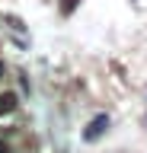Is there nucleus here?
I'll return each instance as SVG.
<instances>
[{
    "mask_svg": "<svg viewBox=\"0 0 147 153\" xmlns=\"http://www.w3.org/2000/svg\"><path fill=\"white\" fill-rule=\"evenodd\" d=\"M0 153H13V147H10L7 140H0Z\"/></svg>",
    "mask_w": 147,
    "mask_h": 153,
    "instance_id": "obj_5",
    "label": "nucleus"
},
{
    "mask_svg": "<svg viewBox=\"0 0 147 153\" xmlns=\"http://www.w3.org/2000/svg\"><path fill=\"white\" fill-rule=\"evenodd\" d=\"M16 108H19V96L13 93V89H3V93H0V118L13 115Z\"/></svg>",
    "mask_w": 147,
    "mask_h": 153,
    "instance_id": "obj_1",
    "label": "nucleus"
},
{
    "mask_svg": "<svg viewBox=\"0 0 147 153\" xmlns=\"http://www.w3.org/2000/svg\"><path fill=\"white\" fill-rule=\"evenodd\" d=\"M3 70H7V67H3V61H0V76H3Z\"/></svg>",
    "mask_w": 147,
    "mask_h": 153,
    "instance_id": "obj_6",
    "label": "nucleus"
},
{
    "mask_svg": "<svg viewBox=\"0 0 147 153\" xmlns=\"http://www.w3.org/2000/svg\"><path fill=\"white\" fill-rule=\"evenodd\" d=\"M106 128H109V115H96V118L90 121V128L83 131V140H96V137L106 131Z\"/></svg>",
    "mask_w": 147,
    "mask_h": 153,
    "instance_id": "obj_2",
    "label": "nucleus"
},
{
    "mask_svg": "<svg viewBox=\"0 0 147 153\" xmlns=\"http://www.w3.org/2000/svg\"><path fill=\"white\" fill-rule=\"evenodd\" d=\"M80 0H64V3H61V13H64V16H70V13H74V7H77Z\"/></svg>",
    "mask_w": 147,
    "mask_h": 153,
    "instance_id": "obj_4",
    "label": "nucleus"
},
{
    "mask_svg": "<svg viewBox=\"0 0 147 153\" xmlns=\"http://www.w3.org/2000/svg\"><path fill=\"white\" fill-rule=\"evenodd\" d=\"M3 22H7V26L13 29V32H22V19H19V16H13V13H7V16H3Z\"/></svg>",
    "mask_w": 147,
    "mask_h": 153,
    "instance_id": "obj_3",
    "label": "nucleus"
}]
</instances>
